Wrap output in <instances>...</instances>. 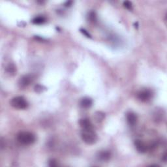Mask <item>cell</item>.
<instances>
[{"label":"cell","instance_id":"obj_19","mask_svg":"<svg viewBox=\"0 0 167 167\" xmlns=\"http://www.w3.org/2000/svg\"><path fill=\"white\" fill-rule=\"evenodd\" d=\"M71 4H72V1H67L65 4V6H66V7L71 6Z\"/></svg>","mask_w":167,"mask_h":167},{"label":"cell","instance_id":"obj_4","mask_svg":"<svg viewBox=\"0 0 167 167\" xmlns=\"http://www.w3.org/2000/svg\"><path fill=\"white\" fill-rule=\"evenodd\" d=\"M33 81V77L30 75H24L20 78L18 82V84L20 87L21 88H24V87H27Z\"/></svg>","mask_w":167,"mask_h":167},{"label":"cell","instance_id":"obj_15","mask_svg":"<svg viewBox=\"0 0 167 167\" xmlns=\"http://www.w3.org/2000/svg\"><path fill=\"white\" fill-rule=\"evenodd\" d=\"M49 166L51 167H54L58 166V164L57 163V161L55 159H51L49 161Z\"/></svg>","mask_w":167,"mask_h":167},{"label":"cell","instance_id":"obj_12","mask_svg":"<svg viewBox=\"0 0 167 167\" xmlns=\"http://www.w3.org/2000/svg\"><path fill=\"white\" fill-rule=\"evenodd\" d=\"M124 6L128 10L133 9V4L132 3L129 1H125L124 2Z\"/></svg>","mask_w":167,"mask_h":167},{"label":"cell","instance_id":"obj_7","mask_svg":"<svg viewBox=\"0 0 167 167\" xmlns=\"http://www.w3.org/2000/svg\"><path fill=\"white\" fill-rule=\"evenodd\" d=\"M134 145L137 151L140 153H145L147 151V146L140 140H136L134 142Z\"/></svg>","mask_w":167,"mask_h":167},{"label":"cell","instance_id":"obj_1","mask_svg":"<svg viewBox=\"0 0 167 167\" xmlns=\"http://www.w3.org/2000/svg\"><path fill=\"white\" fill-rule=\"evenodd\" d=\"M18 141L24 145H31L36 140V135L33 133L28 131H22L16 135Z\"/></svg>","mask_w":167,"mask_h":167},{"label":"cell","instance_id":"obj_6","mask_svg":"<svg viewBox=\"0 0 167 167\" xmlns=\"http://www.w3.org/2000/svg\"><path fill=\"white\" fill-rule=\"evenodd\" d=\"M79 124L82 128V129H93V124L90 120L87 118L80 119L79 121Z\"/></svg>","mask_w":167,"mask_h":167},{"label":"cell","instance_id":"obj_2","mask_svg":"<svg viewBox=\"0 0 167 167\" xmlns=\"http://www.w3.org/2000/svg\"><path fill=\"white\" fill-rule=\"evenodd\" d=\"M81 137L83 141L88 145L94 144L98 139L97 134H96L93 129L82 130Z\"/></svg>","mask_w":167,"mask_h":167},{"label":"cell","instance_id":"obj_5","mask_svg":"<svg viewBox=\"0 0 167 167\" xmlns=\"http://www.w3.org/2000/svg\"><path fill=\"white\" fill-rule=\"evenodd\" d=\"M138 98L142 102H146L150 99L151 93L148 90H144L138 93Z\"/></svg>","mask_w":167,"mask_h":167},{"label":"cell","instance_id":"obj_18","mask_svg":"<svg viewBox=\"0 0 167 167\" xmlns=\"http://www.w3.org/2000/svg\"><path fill=\"white\" fill-rule=\"evenodd\" d=\"M43 88V86H40V85H37V86H36V87H35V89H36V92H39V90H40V92H42L43 91V90H41Z\"/></svg>","mask_w":167,"mask_h":167},{"label":"cell","instance_id":"obj_17","mask_svg":"<svg viewBox=\"0 0 167 167\" xmlns=\"http://www.w3.org/2000/svg\"><path fill=\"white\" fill-rule=\"evenodd\" d=\"M89 17H90V20H91V21H92V22H95L96 21L97 18H96V15H95V13H93V12L90 13Z\"/></svg>","mask_w":167,"mask_h":167},{"label":"cell","instance_id":"obj_14","mask_svg":"<svg viewBox=\"0 0 167 167\" xmlns=\"http://www.w3.org/2000/svg\"><path fill=\"white\" fill-rule=\"evenodd\" d=\"M80 32L82 34H84L85 36L87 37H89V38H92V36H91V35L89 33V32L86 31L85 29H83V28H81L80 30Z\"/></svg>","mask_w":167,"mask_h":167},{"label":"cell","instance_id":"obj_13","mask_svg":"<svg viewBox=\"0 0 167 167\" xmlns=\"http://www.w3.org/2000/svg\"><path fill=\"white\" fill-rule=\"evenodd\" d=\"M7 71L9 72H15V71H16V68H15V67H14L13 65H12V64H10L9 65L8 67H7Z\"/></svg>","mask_w":167,"mask_h":167},{"label":"cell","instance_id":"obj_10","mask_svg":"<svg viewBox=\"0 0 167 167\" xmlns=\"http://www.w3.org/2000/svg\"><path fill=\"white\" fill-rule=\"evenodd\" d=\"M110 157H111V154L108 151H102L101 152H99L98 154L99 159L103 161L109 160L110 159Z\"/></svg>","mask_w":167,"mask_h":167},{"label":"cell","instance_id":"obj_16","mask_svg":"<svg viewBox=\"0 0 167 167\" xmlns=\"http://www.w3.org/2000/svg\"><path fill=\"white\" fill-rule=\"evenodd\" d=\"M97 114H96V116L97 117V120H98L99 122L100 120H102L104 119V114L102 112H97Z\"/></svg>","mask_w":167,"mask_h":167},{"label":"cell","instance_id":"obj_11","mask_svg":"<svg viewBox=\"0 0 167 167\" xmlns=\"http://www.w3.org/2000/svg\"><path fill=\"white\" fill-rule=\"evenodd\" d=\"M31 22L34 24H37V25L43 24L46 22V18L43 16H38L35 17V18L32 20Z\"/></svg>","mask_w":167,"mask_h":167},{"label":"cell","instance_id":"obj_3","mask_svg":"<svg viewBox=\"0 0 167 167\" xmlns=\"http://www.w3.org/2000/svg\"><path fill=\"white\" fill-rule=\"evenodd\" d=\"M11 107L18 110H24L28 107V102L22 96H17L13 97L10 101Z\"/></svg>","mask_w":167,"mask_h":167},{"label":"cell","instance_id":"obj_9","mask_svg":"<svg viewBox=\"0 0 167 167\" xmlns=\"http://www.w3.org/2000/svg\"><path fill=\"white\" fill-rule=\"evenodd\" d=\"M93 101L89 97H84L80 101V106L84 108H89L92 106Z\"/></svg>","mask_w":167,"mask_h":167},{"label":"cell","instance_id":"obj_8","mask_svg":"<svg viewBox=\"0 0 167 167\" xmlns=\"http://www.w3.org/2000/svg\"><path fill=\"white\" fill-rule=\"evenodd\" d=\"M137 116L134 113L129 112L127 114V121L130 125L133 126L135 125L137 122Z\"/></svg>","mask_w":167,"mask_h":167}]
</instances>
